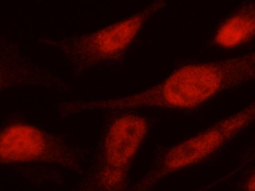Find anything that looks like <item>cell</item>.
<instances>
[{"label":"cell","mask_w":255,"mask_h":191,"mask_svg":"<svg viewBox=\"0 0 255 191\" xmlns=\"http://www.w3.org/2000/svg\"><path fill=\"white\" fill-rule=\"evenodd\" d=\"M142 117L128 114L116 119L111 127L106 143L107 160L116 182L121 181L126 168L136 154L147 132Z\"/></svg>","instance_id":"obj_2"},{"label":"cell","mask_w":255,"mask_h":191,"mask_svg":"<svg viewBox=\"0 0 255 191\" xmlns=\"http://www.w3.org/2000/svg\"><path fill=\"white\" fill-rule=\"evenodd\" d=\"M225 62L197 63L176 70L163 82L139 93L116 99L118 109L143 107L191 108L201 104L223 86L232 84Z\"/></svg>","instance_id":"obj_1"},{"label":"cell","mask_w":255,"mask_h":191,"mask_svg":"<svg viewBox=\"0 0 255 191\" xmlns=\"http://www.w3.org/2000/svg\"><path fill=\"white\" fill-rule=\"evenodd\" d=\"M255 35V4L239 11L224 24L216 36L222 46H233L248 40Z\"/></svg>","instance_id":"obj_3"}]
</instances>
